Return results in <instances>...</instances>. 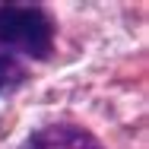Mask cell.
I'll use <instances>...</instances> for the list:
<instances>
[{
    "label": "cell",
    "mask_w": 149,
    "mask_h": 149,
    "mask_svg": "<svg viewBox=\"0 0 149 149\" xmlns=\"http://www.w3.org/2000/svg\"><path fill=\"white\" fill-rule=\"evenodd\" d=\"M22 149H105L86 127L76 124H48L41 130H35Z\"/></svg>",
    "instance_id": "obj_2"
},
{
    "label": "cell",
    "mask_w": 149,
    "mask_h": 149,
    "mask_svg": "<svg viewBox=\"0 0 149 149\" xmlns=\"http://www.w3.org/2000/svg\"><path fill=\"white\" fill-rule=\"evenodd\" d=\"M0 48L32 60L54 51V19L41 3H0Z\"/></svg>",
    "instance_id": "obj_1"
},
{
    "label": "cell",
    "mask_w": 149,
    "mask_h": 149,
    "mask_svg": "<svg viewBox=\"0 0 149 149\" xmlns=\"http://www.w3.org/2000/svg\"><path fill=\"white\" fill-rule=\"evenodd\" d=\"M22 79H26V73H22L19 60L13 57L10 51H3V48H0V92L16 89V86H19Z\"/></svg>",
    "instance_id": "obj_3"
}]
</instances>
